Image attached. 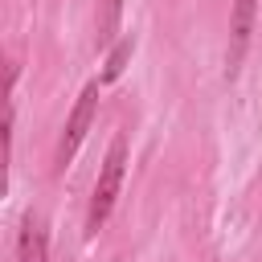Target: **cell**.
Returning a JSON list of instances; mask_svg holds the SVG:
<instances>
[{
  "label": "cell",
  "mask_w": 262,
  "mask_h": 262,
  "mask_svg": "<svg viewBox=\"0 0 262 262\" xmlns=\"http://www.w3.org/2000/svg\"><path fill=\"white\" fill-rule=\"evenodd\" d=\"M123 168H127V139L115 135L111 139V151L102 160V172H98V184H94V196H90V213H86V233H98L115 209V196L123 188Z\"/></svg>",
  "instance_id": "cell-1"
},
{
  "label": "cell",
  "mask_w": 262,
  "mask_h": 262,
  "mask_svg": "<svg viewBox=\"0 0 262 262\" xmlns=\"http://www.w3.org/2000/svg\"><path fill=\"white\" fill-rule=\"evenodd\" d=\"M94 111H98V82H90L78 94V102H74V111L66 119V131H61V143H57V172H66L74 164V156H78V147H82V139H86L90 123H94Z\"/></svg>",
  "instance_id": "cell-2"
},
{
  "label": "cell",
  "mask_w": 262,
  "mask_h": 262,
  "mask_svg": "<svg viewBox=\"0 0 262 262\" xmlns=\"http://www.w3.org/2000/svg\"><path fill=\"white\" fill-rule=\"evenodd\" d=\"M254 20H258V0H233V12H229V78H237V66L250 49Z\"/></svg>",
  "instance_id": "cell-3"
},
{
  "label": "cell",
  "mask_w": 262,
  "mask_h": 262,
  "mask_svg": "<svg viewBox=\"0 0 262 262\" xmlns=\"http://www.w3.org/2000/svg\"><path fill=\"white\" fill-rule=\"evenodd\" d=\"M16 262H49V237H45V221H41L37 213H29L25 225H20Z\"/></svg>",
  "instance_id": "cell-4"
},
{
  "label": "cell",
  "mask_w": 262,
  "mask_h": 262,
  "mask_svg": "<svg viewBox=\"0 0 262 262\" xmlns=\"http://www.w3.org/2000/svg\"><path fill=\"white\" fill-rule=\"evenodd\" d=\"M135 53V37L127 33V37H119L115 41V49H111V57H106V70H102V82H115L123 70H127V57Z\"/></svg>",
  "instance_id": "cell-5"
},
{
  "label": "cell",
  "mask_w": 262,
  "mask_h": 262,
  "mask_svg": "<svg viewBox=\"0 0 262 262\" xmlns=\"http://www.w3.org/2000/svg\"><path fill=\"white\" fill-rule=\"evenodd\" d=\"M119 16H123V0H102V20H98V49H106L119 33Z\"/></svg>",
  "instance_id": "cell-6"
}]
</instances>
